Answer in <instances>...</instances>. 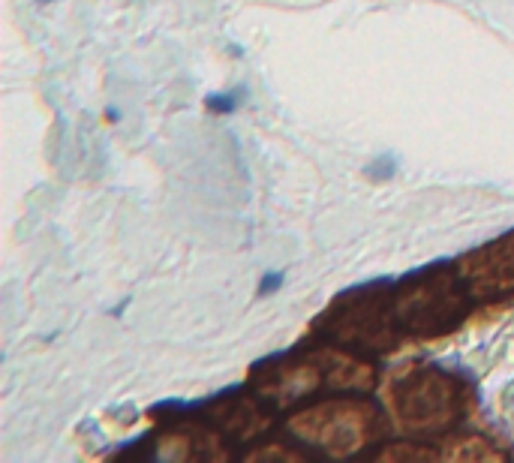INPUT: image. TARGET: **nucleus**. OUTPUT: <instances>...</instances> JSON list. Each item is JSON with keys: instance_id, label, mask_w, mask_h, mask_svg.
Here are the masks:
<instances>
[{"instance_id": "6", "label": "nucleus", "mask_w": 514, "mask_h": 463, "mask_svg": "<svg viewBox=\"0 0 514 463\" xmlns=\"http://www.w3.org/2000/svg\"><path fill=\"white\" fill-rule=\"evenodd\" d=\"M208 109H211V112H223V115H229V112H235L238 106H235V97L223 94V97H208Z\"/></svg>"}, {"instance_id": "5", "label": "nucleus", "mask_w": 514, "mask_h": 463, "mask_svg": "<svg viewBox=\"0 0 514 463\" xmlns=\"http://www.w3.org/2000/svg\"><path fill=\"white\" fill-rule=\"evenodd\" d=\"M382 457H388V460H394V457H421V460H430V457H433V451H427V448L397 445V448H391V451H382Z\"/></svg>"}, {"instance_id": "3", "label": "nucleus", "mask_w": 514, "mask_h": 463, "mask_svg": "<svg viewBox=\"0 0 514 463\" xmlns=\"http://www.w3.org/2000/svg\"><path fill=\"white\" fill-rule=\"evenodd\" d=\"M478 268L466 265V274L475 280L478 289H511L514 286V238L493 244L484 253L472 256Z\"/></svg>"}, {"instance_id": "1", "label": "nucleus", "mask_w": 514, "mask_h": 463, "mask_svg": "<svg viewBox=\"0 0 514 463\" xmlns=\"http://www.w3.org/2000/svg\"><path fill=\"white\" fill-rule=\"evenodd\" d=\"M397 412L415 430H436L454 421L457 412V391L439 373H415L394 391Z\"/></svg>"}, {"instance_id": "4", "label": "nucleus", "mask_w": 514, "mask_h": 463, "mask_svg": "<svg viewBox=\"0 0 514 463\" xmlns=\"http://www.w3.org/2000/svg\"><path fill=\"white\" fill-rule=\"evenodd\" d=\"M451 295L442 286H421L412 295L400 298V316L406 319V325H418V328H433V322L445 319L451 313Z\"/></svg>"}, {"instance_id": "7", "label": "nucleus", "mask_w": 514, "mask_h": 463, "mask_svg": "<svg viewBox=\"0 0 514 463\" xmlns=\"http://www.w3.org/2000/svg\"><path fill=\"white\" fill-rule=\"evenodd\" d=\"M283 286V274H268V277H262V283H259V295H271V292H277Z\"/></svg>"}, {"instance_id": "2", "label": "nucleus", "mask_w": 514, "mask_h": 463, "mask_svg": "<svg viewBox=\"0 0 514 463\" xmlns=\"http://www.w3.org/2000/svg\"><path fill=\"white\" fill-rule=\"evenodd\" d=\"M373 412L358 403H328L316 412H304L292 421V427L304 436H313L316 442L328 445L331 451H349L364 442L367 421Z\"/></svg>"}]
</instances>
